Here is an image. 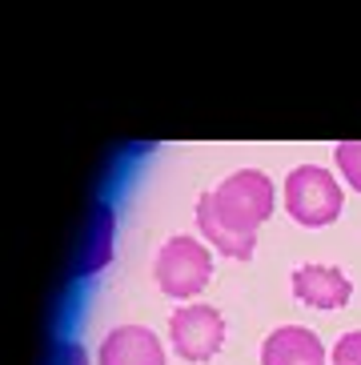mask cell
Segmentation results:
<instances>
[{
    "instance_id": "6",
    "label": "cell",
    "mask_w": 361,
    "mask_h": 365,
    "mask_svg": "<svg viewBox=\"0 0 361 365\" xmlns=\"http://www.w3.org/2000/svg\"><path fill=\"white\" fill-rule=\"evenodd\" d=\"M261 365H325V345L301 325H281L261 345Z\"/></svg>"
},
{
    "instance_id": "2",
    "label": "cell",
    "mask_w": 361,
    "mask_h": 365,
    "mask_svg": "<svg viewBox=\"0 0 361 365\" xmlns=\"http://www.w3.org/2000/svg\"><path fill=\"white\" fill-rule=\"evenodd\" d=\"M285 209L293 213L298 225H330L341 213V185L333 181V173L317 169V165H301L285 181Z\"/></svg>"
},
{
    "instance_id": "4",
    "label": "cell",
    "mask_w": 361,
    "mask_h": 365,
    "mask_svg": "<svg viewBox=\"0 0 361 365\" xmlns=\"http://www.w3.org/2000/svg\"><path fill=\"white\" fill-rule=\"evenodd\" d=\"M169 337L185 361H209L225 341V317L213 305H189L169 317Z\"/></svg>"
},
{
    "instance_id": "3",
    "label": "cell",
    "mask_w": 361,
    "mask_h": 365,
    "mask_svg": "<svg viewBox=\"0 0 361 365\" xmlns=\"http://www.w3.org/2000/svg\"><path fill=\"white\" fill-rule=\"evenodd\" d=\"M213 273L209 249L193 237H173L157 257V281L169 297H193L205 289V281Z\"/></svg>"
},
{
    "instance_id": "9",
    "label": "cell",
    "mask_w": 361,
    "mask_h": 365,
    "mask_svg": "<svg viewBox=\"0 0 361 365\" xmlns=\"http://www.w3.org/2000/svg\"><path fill=\"white\" fill-rule=\"evenodd\" d=\"M333 365H361V329L345 333V337L333 345Z\"/></svg>"
},
{
    "instance_id": "5",
    "label": "cell",
    "mask_w": 361,
    "mask_h": 365,
    "mask_svg": "<svg viewBox=\"0 0 361 365\" xmlns=\"http://www.w3.org/2000/svg\"><path fill=\"white\" fill-rule=\"evenodd\" d=\"M293 293H298V301H305L313 309H341L350 301L353 285L333 265H301L293 273Z\"/></svg>"
},
{
    "instance_id": "1",
    "label": "cell",
    "mask_w": 361,
    "mask_h": 365,
    "mask_svg": "<svg viewBox=\"0 0 361 365\" xmlns=\"http://www.w3.org/2000/svg\"><path fill=\"white\" fill-rule=\"evenodd\" d=\"M273 213V181L257 169L233 173L221 189H213L197 201V225L209 237L213 249L225 257L249 261L257 249V229Z\"/></svg>"
},
{
    "instance_id": "8",
    "label": "cell",
    "mask_w": 361,
    "mask_h": 365,
    "mask_svg": "<svg viewBox=\"0 0 361 365\" xmlns=\"http://www.w3.org/2000/svg\"><path fill=\"white\" fill-rule=\"evenodd\" d=\"M333 157H337V169L345 173V181L361 189V140H341Z\"/></svg>"
},
{
    "instance_id": "7",
    "label": "cell",
    "mask_w": 361,
    "mask_h": 365,
    "mask_svg": "<svg viewBox=\"0 0 361 365\" xmlns=\"http://www.w3.org/2000/svg\"><path fill=\"white\" fill-rule=\"evenodd\" d=\"M101 365H165V349L149 329L121 325L101 345Z\"/></svg>"
},
{
    "instance_id": "10",
    "label": "cell",
    "mask_w": 361,
    "mask_h": 365,
    "mask_svg": "<svg viewBox=\"0 0 361 365\" xmlns=\"http://www.w3.org/2000/svg\"><path fill=\"white\" fill-rule=\"evenodd\" d=\"M56 365H88V357H85V349L81 345H61V354H56Z\"/></svg>"
}]
</instances>
